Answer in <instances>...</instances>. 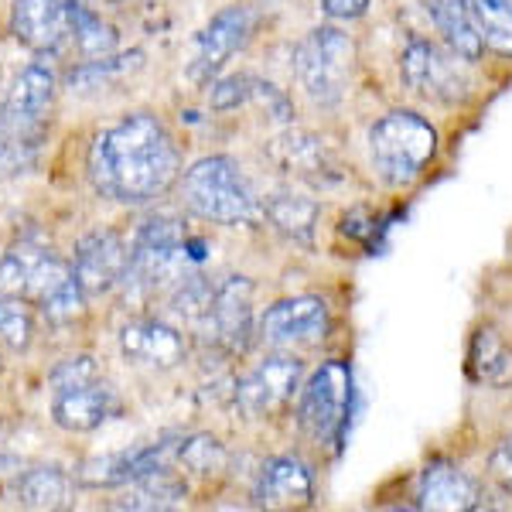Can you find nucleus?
Masks as SVG:
<instances>
[{"mask_svg": "<svg viewBox=\"0 0 512 512\" xmlns=\"http://www.w3.org/2000/svg\"><path fill=\"white\" fill-rule=\"evenodd\" d=\"M311 499H315V478H311V468L304 461L284 454V458H270L260 468V478H256L253 489V506L301 509L311 506Z\"/></svg>", "mask_w": 512, "mask_h": 512, "instance_id": "17", "label": "nucleus"}, {"mask_svg": "<svg viewBox=\"0 0 512 512\" xmlns=\"http://www.w3.org/2000/svg\"><path fill=\"white\" fill-rule=\"evenodd\" d=\"M267 219L274 222L284 236L297 239V243H311V229H315L318 219V205L311 198L301 195H274L267 205H263Z\"/></svg>", "mask_w": 512, "mask_h": 512, "instance_id": "28", "label": "nucleus"}, {"mask_svg": "<svg viewBox=\"0 0 512 512\" xmlns=\"http://www.w3.org/2000/svg\"><path fill=\"white\" fill-rule=\"evenodd\" d=\"M144 55L140 52H127V55H103V59H86L82 65L69 72L65 86L72 93H96V89H110L113 82H120L123 76L140 69Z\"/></svg>", "mask_w": 512, "mask_h": 512, "instance_id": "26", "label": "nucleus"}, {"mask_svg": "<svg viewBox=\"0 0 512 512\" xmlns=\"http://www.w3.org/2000/svg\"><path fill=\"white\" fill-rule=\"evenodd\" d=\"M178 458L185 461V468H192L195 475H219V472H226V465H229L226 448H222L212 434L185 437V441L178 444Z\"/></svg>", "mask_w": 512, "mask_h": 512, "instance_id": "31", "label": "nucleus"}, {"mask_svg": "<svg viewBox=\"0 0 512 512\" xmlns=\"http://www.w3.org/2000/svg\"><path fill=\"white\" fill-rule=\"evenodd\" d=\"M178 448L168 441L151 444V448H140V451H123V454H106V458H93L79 468V482L89 485V489H117V485L134 482L140 475H151L158 468L168 465V458Z\"/></svg>", "mask_w": 512, "mask_h": 512, "instance_id": "18", "label": "nucleus"}, {"mask_svg": "<svg viewBox=\"0 0 512 512\" xmlns=\"http://www.w3.org/2000/svg\"><path fill=\"white\" fill-rule=\"evenodd\" d=\"M369 4H373V0H321V7H325L332 18H345V21L362 18V14L369 11Z\"/></svg>", "mask_w": 512, "mask_h": 512, "instance_id": "35", "label": "nucleus"}, {"mask_svg": "<svg viewBox=\"0 0 512 512\" xmlns=\"http://www.w3.org/2000/svg\"><path fill=\"white\" fill-rule=\"evenodd\" d=\"M0 294L35 304L55 325L72 321L86 308V291L76 280L72 263H65L59 253L45 250V246L31 243H21L0 256Z\"/></svg>", "mask_w": 512, "mask_h": 512, "instance_id": "2", "label": "nucleus"}, {"mask_svg": "<svg viewBox=\"0 0 512 512\" xmlns=\"http://www.w3.org/2000/svg\"><path fill=\"white\" fill-rule=\"evenodd\" d=\"M328 325L332 318L321 297H291V301H277L274 308H267L256 335L270 349H294V345L321 342L328 335Z\"/></svg>", "mask_w": 512, "mask_h": 512, "instance_id": "10", "label": "nucleus"}, {"mask_svg": "<svg viewBox=\"0 0 512 512\" xmlns=\"http://www.w3.org/2000/svg\"><path fill=\"white\" fill-rule=\"evenodd\" d=\"M212 106L216 110H236L239 103L253 99V79L250 76H229L212 86Z\"/></svg>", "mask_w": 512, "mask_h": 512, "instance_id": "32", "label": "nucleus"}, {"mask_svg": "<svg viewBox=\"0 0 512 512\" xmlns=\"http://www.w3.org/2000/svg\"><path fill=\"white\" fill-rule=\"evenodd\" d=\"M120 349L130 362L151 369H175L188 355L185 335L178 328H171L168 321H154V318L127 321L120 332Z\"/></svg>", "mask_w": 512, "mask_h": 512, "instance_id": "16", "label": "nucleus"}, {"mask_svg": "<svg viewBox=\"0 0 512 512\" xmlns=\"http://www.w3.org/2000/svg\"><path fill=\"white\" fill-rule=\"evenodd\" d=\"M468 373H472L475 383H485V386H509L512 383V349L492 332V328H482V332L472 338Z\"/></svg>", "mask_w": 512, "mask_h": 512, "instance_id": "24", "label": "nucleus"}, {"mask_svg": "<svg viewBox=\"0 0 512 512\" xmlns=\"http://www.w3.org/2000/svg\"><path fill=\"white\" fill-rule=\"evenodd\" d=\"M198 325L209 328V335L229 352H246L253 335V284L246 277H229L216 287L212 304Z\"/></svg>", "mask_w": 512, "mask_h": 512, "instance_id": "14", "label": "nucleus"}, {"mask_svg": "<svg viewBox=\"0 0 512 512\" xmlns=\"http://www.w3.org/2000/svg\"><path fill=\"white\" fill-rule=\"evenodd\" d=\"M120 410V396L110 383H89L65 386V390H52V420L62 431L86 434L96 431L99 424H106Z\"/></svg>", "mask_w": 512, "mask_h": 512, "instance_id": "15", "label": "nucleus"}, {"mask_svg": "<svg viewBox=\"0 0 512 512\" xmlns=\"http://www.w3.org/2000/svg\"><path fill=\"white\" fill-rule=\"evenodd\" d=\"M437 154V130L417 113L396 110L369 130V161L393 188H407L424 175Z\"/></svg>", "mask_w": 512, "mask_h": 512, "instance_id": "5", "label": "nucleus"}, {"mask_svg": "<svg viewBox=\"0 0 512 512\" xmlns=\"http://www.w3.org/2000/svg\"><path fill=\"white\" fill-rule=\"evenodd\" d=\"M113 48H117V31L99 18L93 7L76 0V14H72V52H79L82 59H103V55H113Z\"/></svg>", "mask_w": 512, "mask_h": 512, "instance_id": "29", "label": "nucleus"}, {"mask_svg": "<svg viewBox=\"0 0 512 512\" xmlns=\"http://www.w3.org/2000/svg\"><path fill=\"white\" fill-rule=\"evenodd\" d=\"M76 280L86 294H106L117 284L127 280L130 270V246L127 239L113 229H96V233L82 236L76 246V260H72Z\"/></svg>", "mask_w": 512, "mask_h": 512, "instance_id": "12", "label": "nucleus"}, {"mask_svg": "<svg viewBox=\"0 0 512 512\" xmlns=\"http://www.w3.org/2000/svg\"><path fill=\"white\" fill-rule=\"evenodd\" d=\"M250 31H253V14L246 7H226V11H219L195 41V59L188 76L195 82H209L250 41Z\"/></svg>", "mask_w": 512, "mask_h": 512, "instance_id": "13", "label": "nucleus"}, {"mask_svg": "<svg viewBox=\"0 0 512 512\" xmlns=\"http://www.w3.org/2000/svg\"><path fill=\"white\" fill-rule=\"evenodd\" d=\"M431 14H434L437 28L444 31V38H448L454 55H461L465 62H475L478 55H482L485 41L478 38L475 24L468 18L465 0H431Z\"/></svg>", "mask_w": 512, "mask_h": 512, "instance_id": "25", "label": "nucleus"}, {"mask_svg": "<svg viewBox=\"0 0 512 512\" xmlns=\"http://www.w3.org/2000/svg\"><path fill=\"white\" fill-rule=\"evenodd\" d=\"M352 403V369L345 362H325L315 376L304 383L297 403V424L318 444H335L345 431Z\"/></svg>", "mask_w": 512, "mask_h": 512, "instance_id": "7", "label": "nucleus"}, {"mask_svg": "<svg viewBox=\"0 0 512 512\" xmlns=\"http://www.w3.org/2000/svg\"><path fill=\"white\" fill-rule=\"evenodd\" d=\"M355 45L338 28H315L294 52V72L311 103L338 106L349 93Z\"/></svg>", "mask_w": 512, "mask_h": 512, "instance_id": "6", "label": "nucleus"}, {"mask_svg": "<svg viewBox=\"0 0 512 512\" xmlns=\"http://www.w3.org/2000/svg\"><path fill=\"white\" fill-rule=\"evenodd\" d=\"M209 243L188 236L185 222L175 216H154L137 229L130 246V270L123 284L137 287L140 294H154L164 287H178L192 277L195 263L205 260Z\"/></svg>", "mask_w": 512, "mask_h": 512, "instance_id": "3", "label": "nucleus"}, {"mask_svg": "<svg viewBox=\"0 0 512 512\" xmlns=\"http://www.w3.org/2000/svg\"><path fill=\"white\" fill-rule=\"evenodd\" d=\"M185 499H188V485L171 475L168 468H158V472L127 482V492L117 502V509H175Z\"/></svg>", "mask_w": 512, "mask_h": 512, "instance_id": "22", "label": "nucleus"}, {"mask_svg": "<svg viewBox=\"0 0 512 512\" xmlns=\"http://www.w3.org/2000/svg\"><path fill=\"white\" fill-rule=\"evenodd\" d=\"M492 475L499 478L502 485H506V492H512V437L495 448L492 454Z\"/></svg>", "mask_w": 512, "mask_h": 512, "instance_id": "34", "label": "nucleus"}, {"mask_svg": "<svg viewBox=\"0 0 512 512\" xmlns=\"http://www.w3.org/2000/svg\"><path fill=\"white\" fill-rule=\"evenodd\" d=\"M52 99H55V72L48 69L45 62H31V65H24L21 76L14 79L4 103L11 106V110L24 113V117L48 120Z\"/></svg>", "mask_w": 512, "mask_h": 512, "instance_id": "23", "label": "nucleus"}, {"mask_svg": "<svg viewBox=\"0 0 512 512\" xmlns=\"http://www.w3.org/2000/svg\"><path fill=\"white\" fill-rule=\"evenodd\" d=\"M181 154L168 127L151 113H130L99 130L89 147V181L103 198L144 205L175 185Z\"/></svg>", "mask_w": 512, "mask_h": 512, "instance_id": "1", "label": "nucleus"}, {"mask_svg": "<svg viewBox=\"0 0 512 512\" xmlns=\"http://www.w3.org/2000/svg\"><path fill=\"white\" fill-rule=\"evenodd\" d=\"M76 0H14L11 35L38 55H62L72 48Z\"/></svg>", "mask_w": 512, "mask_h": 512, "instance_id": "9", "label": "nucleus"}, {"mask_svg": "<svg viewBox=\"0 0 512 512\" xmlns=\"http://www.w3.org/2000/svg\"><path fill=\"white\" fill-rule=\"evenodd\" d=\"M301 359L291 355H270L263 359L253 373H246L236 386V407L246 417H263L274 414L294 396V390L301 386Z\"/></svg>", "mask_w": 512, "mask_h": 512, "instance_id": "11", "label": "nucleus"}, {"mask_svg": "<svg viewBox=\"0 0 512 512\" xmlns=\"http://www.w3.org/2000/svg\"><path fill=\"white\" fill-rule=\"evenodd\" d=\"M45 130V120L24 117L7 103H0V175H21L38 161Z\"/></svg>", "mask_w": 512, "mask_h": 512, "instance_id": "20", "label": "nucleus"}, {"mask_svg": "<svg viewBox=\"0 0 512 512\" xmlns=\"http://www.w3.org/2000/svg\"><path fill=\"white\" fill-rule=\"evenodd\" d=\"M35 338V311L21 297L0 294V342L14 352H24Z\"/></svg>", "mask_w": 512, "mask_h": 512, "instance_id": "30", "label": "nucleus"}, {"mask_svg": "<svg viewBox=\"0 0 512 512\" xmlns=\"http://www.w3.org/2000/svg\"><path fill=\"white\" fill-rule=\"evenodd\" d=\"M461 62H465L461 55L444 52L434 41L414 38L403 48L400 76L417 96L434 99V103H458L468 96V79Z\"/></svg>", "mask_w": 512, "mask_h": 512, "instance_id": "8", "label": "nucleus"}, {"mask_svg": "<svg viewBox=\"0 0 512 512\" xmlns=\"http://www.w3.org/2000/svg\"><path fill=\"white\" fill-rule=\"evenodd\" d=\"M86 7H110V4H120V0H79Z\"/></svg>", "mask_w": 512, "mask_h": 512, "instance_id": "36", "label": "nucleus"}, {"mask_svg": "<svg viewBox=\"0 0 512 512\" xmlns=\"http://www.w3.org/2000/svg\"><path fill=\"white\" fill-rule=\"evenodd\" d=\"M482 492H478L475 478L465 475L451 461H431L420 472L417 482V506L434 512H468L478 506Z\"/></svg>", "mask_w": 512, "mask_h": 512, "instance_id": "19", "label": "nucleus"}, {"mask_svg": "<svg viewBox=\"0 0 512 512\" xmlns=\"http://www.w3.org/2000/svg\"><path fill=\"white\" fill-rule=\"evenodd\" d=\"M96 379V362L89 355H76V359H65L59 369L52 373V390H65V386H79Z\"/></svg>", "mask_w": 512, "mask_h": 512, "instance_id": "33", "label": "nucleus"}, {"mask_svg": "<svg viewBox=\"0 0 512 512\" xmlns=\"http://www.w3.org/2000/svg\"><path fill=\"white\" fill-rule=\"evenodd\" d=\"M11 495L24 509H65L72 482L59 468H28L11 482Z\"/></svg>", "mask_w": 512, "mask_h": 512, "instance_id": "21", "label": "nucleus"}, {"mask_svg": "<svg viewBox=\"0 0 512 512\" xmlns=\"http://www.w3.org/2000/svg\"><path fill=\"white\" fill-rule=\"evenodd\" d=\"M181 198L185 205L205 222H222V226H246L256 222L263 205L256 202L250 181L243 178L233 158H202L181 178Z\"/></svg>", "mask_w": 512, "mask_h": 512, "instance_id": "4", "label": "nucleus"}, {"mask_svg": "<svg viewBox=\"0 0 512 512\" xmlns=\"http://www.w3.org/2000/svg\"><path fill=\"white\" fill-rule=\"evenodd\" d=\"M478 38L499 55H512V0H465Z\"/></svg>", "mask_w": 512, "mask_h": 512, "instance_id": "27", "label": "nucleus"}]
</instances>
